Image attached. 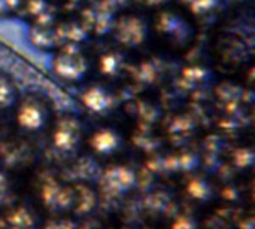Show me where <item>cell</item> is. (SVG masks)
<instances>
[{"label":"cell","instance_id":"1","mask_svg":"<svg viewBox=\"0 0 255 229\" xmlns=\"http://www.w3.org/2000/svg\"><path fill=\"white\" fill-rule=\"evenodd\" d=\"M37 194L42 206L49 212L61 215L67 210H73L75 188L61 183L55 177H43L42 182L39 183Z\"/></svg>","mask_w":255,"mask_h":229},{"label":"cell","instance_id":"2","mask_svg":"<svg viewBox=\"0 0 255 229\" xmlns=\"http://www.w3.org/2000/svg\"><path fill=\"white\" fill-rule=\"evenodd\" d=\"M81 137L79 124L72 118H61L52 133V143L58 151L70 152L78 146Z\"/></svg>","mask_w":255,"mask_h":229},{"label":"cell","instance_id":"3","mask_svg":"<svg viewBox=\"0 0 255 229\" xmlns=\"http://www.w3.org/2000/svg\"><path fill=\"white\" fill-rule=\"evenodd\" d=\"M1 229H40L33 212L24 206H13L4 209L0 215Z\"/></svg>","mask_w":255,"mask_h":229},{"label":"cell","instance_id":"4","mask_svg":"<svg viewBox=\"0 0 255 229\" xmlns=\"http://www.w3.org/2000/svg\"><path fill=\"white\" fill-rule=\"evenodd\" d=\"M54 69L58 76L67 80H78L85 73V61L76 52H66L55 58Z\"/></svg>","mask_w":255,"mask_h":229},{"label":"cell","instance_id":"5","mask_svg":"<svg viewBox=\"0 0 255 229\" xmlns=\"http://www.w3.org/2000/svg\"><path fill=\"white\" fill-rule=\"evenodd\" d=\"M134 183L133 173L126 167H111L105 171L102 179V186L109 194H123L131 188Z\"/></svg>","mask_w":255,"mask_h":229},{"label":"cell","instance_id":"6","mask_svg":"<svg viewBox=\"0 0 255 229\" xmlns=\"http://www.w3.org/2000/svg\"><path fill=\"white\" fill-rule=\"evenodd\" d=\"M16 122L27 131H37L45 122V112L36 101H24L18 109Z\"/></svg>","mask_w":255,"mask_h":229},{"label":"cell","instance_id":"7","mask_svg":"<svg viewBox=\"0 0 255 229\" xmlns=\"http://www.w3.org/2000/svg\"><path fill=\"white\" fill-rule=\"evenodd\" d=\"M145 25L139 18H126L120 22L118 39L127 45H137L143 40Z\"/></svg>","mask_w":255,"mask_h":229},{"label":"cell","instance_id":"8","mask_svg":"<svg viewBox=\"0 0 255 229\" xmlns=\"http://www.w3.org/2000/svg\"><path fill=\"white\" fill-rule=\"evenodd\" d=\"M118 136L111 130H100L91 137V148L100 155L114 152L118 148Z\"/></svg>","mask_w":255,"mask_h":229},{"label":"cell","instance_id":"9","mask_svg":"<svg viewBox=\"0 0 255 229\" xmlns=\"http://www.w3.org/2000/svg\"><path fill=\"white\" fill-rule=\"evenodd\" d=\"M75 188V204L73 212L78 215H85L96 206V194L91 188L85 185H76Z\"/></svg>","mask_w":255,"mask_h":229},{"label":"cell","instance_id":"10","mask_svg":"<svg viewBox=\"0 0 255 229\" xmlns=\"http://www.w3.org/2000/svg\"><path fill=\"white\" fill-rule=\"evenodd\" d=\"M84 104L93 112H102L109 106V97L103 89L91 88L84 94Z\"/></svg>","mask_w":255,"mask_h":229},{"label":"cell","instance_id":"11","mask_svg":"<svg viewBox=\"0 0 255 229\" xmlns=\"http://www.w3.org/2000/svg\"><path fill=\"white\" fill-rule=\"evenodd\" d=\"M15 100V91L10 82L0 76V110H4L12 106Z\"/></svg>","mask_w":255,"mask_h":229},{"label":"cell","instance_id":"12","mask_svg":"<svg viewBox=\"0 0 255 229\" xmlns=\"http://www.w3.org/2000/svg\"><path fill=\"white\" fill-rule=\"evenodd\" d=\"M12 197H13V191H12L10 180L3 171H0V207L3 209L10 207Z\"/></svg>","mask_w":255,"mask_h":229},{"label":"cell","instance_id":"13","mask_svg":"<svg viewBox=\"0 0 255 229\" xmlns=\"http://www.w3.org/2000/svg\"><path fill=\"white\" fill-rule=\"evenodd\" d=\"M40 229H76V224L67 216L57 215L55 218H51L49 221H46L40 227Z\"/></svg>","mask_w":255,"mask_h":229},{"label":"cell","instance_id":"14","mask_svg":"<svg viewBox=\"0 0 255 229\" xmlns=\"http://www.w3.org/2000/svg\"><path fill=\"white\" fill-rule=\"evenodd\" d=\"M118 69H120V60L115 54H109L102 58V70L105 73L114 75V73H117Z\"/></svg>","mask_w":255,"mask_h":229},{"label":"cell","instance_id":"15","mask_svg":"<svg viewBox=\"0 0 255 229\" xmlns=\"http://www.w3.org/2000/svg\"><path fill=\"white\" fill-rule=\"evenodd\" d=\"M214 3H215V0H194L193 1V6H194V10L196 12H200V10L209 9Z\"/></svg>","mask_w":255,"mask_h":229},{"label":"cell","instance_id":"16","mask_svg":"<svg viewBox=\"0 0 255 229\" xmlns=\"http://www.w3.org/2000/svg\"><path fill=\"white\" fill-rule=\"evenodd\" d=\"M0 229H1V224H0Z\"/></svg>","mask_w":255,"mask_h":229}]
</instances>
